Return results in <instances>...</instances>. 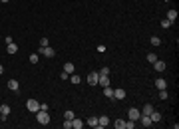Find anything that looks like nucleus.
Wrapping results in <instances>:
<instances>
[{"label": "nucleus", "instance_id": "393cba45", "mask_svg": "<svg viewBox=\"0 0 179 129\" xmlns=\"http://www.w3.org/2000/svg\"><path fill=\"white\" fill-rule=\"evenodd\" d=\"M159 97H161V99H167V97H169L167 89H159Z\"/></svg>", "mask_w": 179, "mask_h": 129}, {"label": "nucleus", "instance_id": "c756f323", "mask_svg": "<svg viewBox=\"0 0 179 129\" xmlns=\"http://www.w3.org/2000/svg\"><path fill=\"white\" fill-rule=\"evenodd\" d=\"M64 117H66V119H74L76 115H74V111H64Z\"/></svg>", "mask_w": 179, "mask_h": 129}, {"label": "nucleus", "instance_id": "f257e3e1", "mask_svg": "<svg viewBox=\"0 0 179 129\" xmlns=\"http://www.w3.org/2000/svg\"><path fill=\"white\" fill-rule=\"evenodd\" d=\"M36 121H38L40 125H48V123H50V113H48L46 109H38V111H36Z\"/></svg>", "mask_w": 179, "mask_h": 129}, {"label": "nucleus", "instance_id": "5701e85b", "mask_svg": "<svg viewBox=\"0 0 179 129\" xmlns=\"http://www.w3.org/2000/svg\"><path fill=\"white\" fill-rule=\"evenodd\" d=\"M72 84H80V76H76V74H70V78H68Z\"/></svg>", "mask_w": 179, "mask_h": 129}, {"label": "nucleus", "instance_id": "6ab92c4d", "mask_svg": "<svg viewBox=\"0 0 179 129\" xmlns=\"http://www.w3.org/2000/svg\"><path fill=\"white\" fill-rule=\"evenodd\" d=\"M74 70H76V66H74V64H70V62L64 66V72H66V74H74Z\"/></svg>", "mask_w": 179, "mask_h": 129}, {"label": "nucleus", "instance_id": "9b49d317", "mask_svg": "<svg viewBox=\"0 0 179 129\" xmlns=\"http://www.w3.org/2000/svg\"><path fill=\"white\" fill-rule=\"evenodd\" d=\"M153 68H155V72H163V70H165V62L155 60V62H153Z\"/></svg>", "mask_w": 179, "mask_h": 129}, {"label": "nucleus", "instance_id": "b1692460", "mask_svg": "<svg viewBox=\"0 0 179 129\" xmlns=\"http://www.w3.org/2000/svg\"><path fill=\"white\" fill-rule=\"evenodd\" d=\"M155 60H157V56H155L153 52H149V54H147V62H151V64H153Z\"/></svg>", "mask_w": 179, "mask_h": 129}, {"label": "nucleus", "instance_id": "a878e982", "mask_svg": "<svg viewBox=\"0 0 179 129\" xmlns=\"http://www.w3.org/2000/svg\"><path fill=\"white\" fill-rule=\"evenodd\" d=\"M126 129H135V121L128 119V121H126Z\"/></svg>", "mask_w": 179, "mask_h": 129}, {"label": "nucleus", "instance_id": "4be33fe9", "mask_svg": "<svg viewBox=\"0 0 179 129\" xmlns=\"http://www.w3.org/2000/svg\"><path fill=\"white\" fill-rule=\"evenodd\" d=\"M0 113L8 115V113H10V105H8V103H2V105H0Z\"/></svg>", "mask_w": 179, "mask_h": 129}, {"label": "nucleus", "instance_id": "f704fd0d", "mask_svg": "<svg viewBox=\"0 0 179 129\" xmlns=\"http://www.w3.org/2000/svg\"><path fill=\"white\" fill-rule=\"evenodd\" d=\"M0 2H10V0H0Z\"/></svg>", "mask_w": 179, "mask_h": 129}, {"label": "nucleus", "instance_id": "7ed1b4c3", "mask_svg": "<svg viewBox=\"0 0 179 129\" xmlns=\"http://www.w3.org/2000/svg\"><path fill=\"white\" fill-rule=\"evenodd\" d=\"M26 107H28V111H34V113H36V111L40 109V103H38L36 99H28V101H26Z\"/></svg>", "mask_w": 179, "mask_h": 129}, {"label": "nucleus", "instance_id": "4468645a", "mask_svg": "<svg viewBox=\"0 0 179 129\" xmlns=\"http://www.w3.org/2000/svg\"><path fill=\"white\" fill-rule=\"evenodd\" d=\"M6 52H8V54H16V52H18V46H16L14 42H12V44H6Z\"/></svg>", "mask_w": 179, "mask_h": 129}, {"label": "nucleus", "instance_id": "2f4dec72", "mask_svg": "<svg viewBox=\"0 0 179 129\" xmlns=\"http://www.w3.org/2000/svg\"><path fill=\"white\" fill-rule=\"evenodd\" d=\"M64 129H72V119H66L64 121Z\"/></svg>", "mask_w": 179, "mask_h": 129}, {"label": "nucleus", "instance_id": "a211bd4d", "mask_svg": "<svg viewBox=\"0 0 179 129\" xmlns=\"http://www.w3.org/2000/svg\"><path fill=\"white\" fill-rule=\"evenodd\" d=\"M114 125H116V129H126V119H116Z\"/></svg>", "mask_w": 179, "mask_h": 129}, {"label": "nucleus", "instance_id": "dca6fc26", "mask_svg": "<svg viewBox=\"0 0 179 129\" xmlns=\"http://www.w3.org/2000/svg\"><path fill=\"white\" fill-rule=\"evenodd\" d=\"M155 87H157V89H167L165 80H161V78H159V80H155Z\"/></svg>", "mask_w": 179, "mask_h": 129}, {"label": "nucleus", "instance_id": "f3484780", "mask_svg": "<svg viewBox=\"0 0 179 129\" xmlns=\"http://www.w3.org/2000/svg\"><path fill=\"white\" fill-rule=\"evenodd\" d=\"M167 20H169V22H175V20H177V10H169V12H167Z\"/></svg>", "mask_w": 179, "mask_h": 129}, {"label": "nucleus", "instance_id": "423d86ee", "mask_svg": "<svg viewBox=\"0 0 179 129\" xmlns=\"http://www.w3.org/2000/svg\"><path fill=\"white\" fill-rule=\"evenodd\" d=\"M98 80H100V74H98V72H92V74L88 76V84H90V86H96Z\"/></svg>", "mask_w": 179, "mask_h": 129}, {"label": "nucleus", "instance_id": "9d476101", "mask_svg": "<svg viewBox=\"0 0 179 129\" xmlns=\"http://www.w3.org/2000/svg\"><path fill=\"white\" fill-rule=\"evenodd\" d=\"M8 89H12V91H18V89H20V84H18V80H8Z\"/></svg>", "mask_w": 179, "mask_h": 129}, {"label": "nucleus", "instance_id": "7c9ffc66", "mask_svg": "<svg viewBox=\"0 0 179 129\" xmlns=\"http://www.w3.org/2000/svg\"><path fill=\"white\" fill-rule=\"evenodd\" d=\"M161 26H163V28H169V26H171V22H169L167 18H163V20H161Z\"/></svg>", "mask_w": 179, "mask_h": 129}, {"label": "nucleus", "instance_id": "20e7f679", "mask_svg": "<svg viewBox=\"0 0 179 129\" xmlns=\"http://www.w3.org/2000/svg\"><path fill=\"white\" fill-rule=\"evenodd\" d=\"M139 115H141V111H139L137 107H132V109L128 111V119H132V121H137V119H139Z\"/></svg>", "mask_w": 179, "mask_h": 129}, {"label": "nucleus", "instance_id": "6e6552de", "mask_svg": "<svg viewBox=\"0 0 179 129\" xmlns=\"http://www.w3.org/2000/svg\"><path fill=\"white\" fill-rule=\"evenodd\" d=\"M98 84L102 87H108L110 84H112V80H110V76H100V80H98Z\"/></svg>", "mask_w": 179, "mask_h": 129}, {"label": "nucleus", "instance_id": "bb28decb", "mask_svg": "<svg viewBox=\"0 0 179 129\" xmlns=\"http://www.w3.org/2000/svg\"><path fill=\"white\" fill-rule=\"evenodd\" d=\"M159 44H161L159 36H153V38H151V46H159Z\"/></svg>", "mask_w": 179, "mask_h": 129}, {"label": "nucleus", "instance_id": "412c9836", "mask_svg": "<svg viewBox=\"0 0 179 129\" xmlns=\"http://www.w3.org/2000/svg\"><path fill=\"white\" fill-rule=\"evenodd\" d=\"M88 125H90V127H96V129H98V117H94V115H92V117H88Z\"/></svg>", "mask_w": 179, "mask_h": 129}, {"label": "nucleus", "instance_id": "2eb2a0df", "mask_svg": "<svg viewBox=\"0 0 179 129\" xmlns=\"http://www.w3.org/2000/svg\"><path fill=\"white\" fill-rule=\"evenodd\" d=\"M104 95H106V97H110L112 101L116 99V97H114V89H112V87H110V86H108V87H104Z\"/></svg>", "mask_w": 179, "mask_h": 129}, {"label": "nucleus", "instance_id": "39448f33", "mask_svg": "<svg viewBox=\"0 0 179 129\" xmlns=\"http://www.w3.org/2000/svg\"><path fill=\"white\" fill-rule=\"evenodd\" d=\"M110 125V117L108 115H102V117H98V129H104Z\"/></svg>", "mask_w": 179, "mask_h": 129}, {"label": "nucleus", "instance_id": "aec40b11", "mask_svg": "<svg viewBox=\"0 0 179 129\" xmlns=\"http://www.w3.org/2000/svg\"><path fill=\"white\" fill-rule=\"evenodd\" d=\"M151 111H153V105H151V103H145V105H143V111H141V113H143V115H149Z\"/></svg>", "mask_w": 179, "mask_h": 129}, {"label": "nucleus", "instance_id": "72a5a7b5", "mask_svg": "<svg viewBox=\"0 0 179 129\" xmlns=\"http://www.w3.org/2000/svg\"><path fill=\"white\" fill-rule=\"evenodd\" d=\"M2 74H4V66L0 64V76H2Z\"/></svg>", "mask_w": 179, "mask_h": 129}, {"label": "nucleus", "instance_id": "473e14b6", "mask_svg": "<svg viewBox=\"0 0 179 129\" xmlns=\"http://www.w3.org/2000/svg\"><path fill=\"white\" fill-rule=\"evenodd\" d=\"M40 46H48V38H40Z\"/></svg>", "mask_w": 179, "mask_h": 129}, {"label": "nucleus", "instance_id": "0eeeda50", "mask_svg": "<svg viewBox=\"0 0 179 129\" xmlns=\"http://www.w3.org/2000/svg\"><path fill=\"white\" fill-rule=\"evenodd\" d=\"M139 119H141V125H143V127H151V125H153V121L149 119V115H143V113H141Z\"/></svg>", "mask_w": 179, "mask_h": 129}, {"label": "nucleus", "instance_id": "f03ea898", "mask_svg": "<svg viewBox=\"0 0 179 129\" xmlns=\"http://www.w3.org/2000/svg\"><path fill=\"white\" fill-rule=\"evenodd\" d=\"M42 56H46V58H54L56 56V52H54V48H50V46H42L40 50H38Z\"/></svg>", "mask_w": 179, "mask_h": 129}, {"label": "nucleus", "instance_id": "ddd939ff", "mask_svg": "<svg viewBox=\"0 0 179 129\" xmlns=\"http://www.w3.org/2000/svg\"><path fill=\"white\" fill-rule=\"evenodd\" d=\"M149 119H151L153 123H157V121H161V113H159V111H151V113H149Z\"/></svg>", "mask_w": 179, "mask_h": 129}, {"label": "nucleus", "instance_id": "c85d7f7f", "mask_svg": "<svg viewBox=\"0 0 179 129\" xmlns=\"http://www.w3.org/2000/svg\"><path fill=\"white\" fill-rule=\"evenodd\" d=\"M98 74H100V76H110V68H102Z\"/></svg>", "mask_w": 179, "mask_h": 129}, {"label": "nucleus", "instance_id": "cd10ccee", "mask_svg": "<svg viewBox=\"0 0 179 129\" xmlns=\"http://www.w3.org/2000/svg\"><path fill=\"white\" fill-rule=\"evenodd\" d=\"M38 58H40L38 54H30V62H32V64H38Z\"/></svg>", "mask_w": 179, "mask_h": 129}, {"label": "nucleus", "instance_id": "1a4fd4ad", "mask_svg": "<svg viewBox=\"0 0 179 129\" xmlns=\"http://www.w3.org/2000/svg\"><path fill=\"white\" fill-rule=\"evenodd\" d=\"M82 127H84V121L80 117H74L72 119V129H82Z\"/></svg>", "mask_w": 179, "mask_h": 129}, {"label": "nucleus", "instance_id": "f8f14e48", "mask_svg": "<svg viewBox=\"0 0 179 129\" xmlns=\"http://www.w3.org/2000/svg\"><path fill=\"white\" fill-rule=\"evenodd\" d=\"M114 97H116V99H124V97H126V89H122V87L114 89Z\"/></svg>", "mask_w": 179, "mask_h": 129}]
</instances>
